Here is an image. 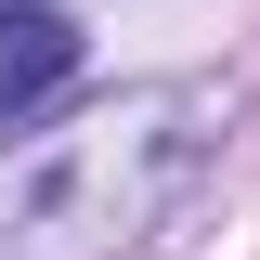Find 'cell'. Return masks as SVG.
<instances>
[{"label":"cell","instance_id":"obj_1","mask_svg":"<svg viewBox=\"0 0 260 260\" xmlns=\"http://www.w3.org/2000/svg\"><path fill=\"white\" fill-rule=\"evenodd\" d=\"M195 117H221V91H117L78 130H39L26 156H0V260H130V234L169 208L195 169Z\"/></svg>","mask_w":260,"mask_h":260},{"label":"cell","instance_id":"obj_2","mask_svg":"<svg viewBox=\"0 0 260 260\" xmlns=\"http://www.w3.org/2000/svg\"><path fill=\"white\" fill-rule=\"evenodd\" d=\"M65 78H78V26L52 0H0V130H26Z\"/></svg>","mask_w":260,"mask_h":260}]
</instances>
